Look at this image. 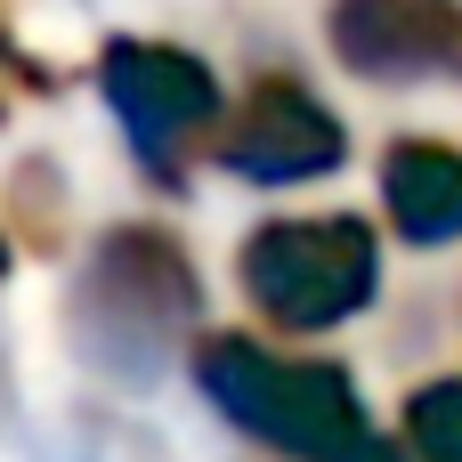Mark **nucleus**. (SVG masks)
Instances as JSON below:
<instances>
[{"instance_id":"nucleus-3","label":"nucleus","mask_w":462,"mask_h":462,"mask_svg":"<svg viewBox=\"0 0 462 462\" xmlns=\"http://www.w3.org/2000/svg\"><path fill=\"white\" fill-rule=\"evenodd\" d=\"M236 284L268 333L325 341L382 300V236L357 211L317 219H260L236 244Z\"/></svg>"},{"instance_id":"nucleus-6","label":"nucleus","mask_w":462,"mask_h":462,"mask_svg":"<svg viewBox=\"0 0 462 462\" xmlns=\"http://www.w3.org/2000/svg\"><path fill=\"white\" fill-rule=\"evenodd\" d=\"M325 41L341 73L382 89L462 81V0H333Z\"/></svg>"},{"instance_id":"nucleus-7","label":"nucleus","mask_w":462,"mask_h":462,"mask_svg":"<svg viewBox=\"0 0 462 462\" xmlns=\"http://www.w3.org/2000/svg\"><path fill=\"white\" fill-rule=\"evenodd\" d=\"M382 211H390V236L414 244V252L462 244V146L455 138H390Z\"/></svg>"},{"instance_id":"nucleus-1","label":"nucleus","mask_w":462,"mask_h":462,"mask_svg":"<svg viewBox=\"0 0 462 462\" xmlns=\"http://www.w3.org/2000/svg\"><path fill=\"white\" fill-rule=\"evenodd\" d=\"M195 325H203L195 252L154 219L106 227L65 284V341L114 390H154L171 365H187L203 341Z\"/></svg>"},{"instance_id":"nucleus-12","label":"nucleus","mask_w":462,"mask_h":462,"mask_svg":"<svg viewBox=\"0 0 462 462\" xmlns=\"http://www.w3.org/2000/svg\"><path fill=\"white\" fill-rule=\"evenodd\" d=\"M0 122H8V97H0Z\"/></svg>"},{"instance_id":"nucleus-2","label":"nucleus","mask_w":462,"mask_h":462,"mask_svg":"<svg viewBox=\"0 0 462 462\" xmlns=\"http://www.w3.org/2000/svg\"><path fill=\"white\" fill-rule=\"evenodd\" d=\"M187 374L236 439L276 462H349L374 439L365 390L341 357H284L252 333H203Z\"/></svg>"},{"instance_id":"nucleus-11","label":"nucleus","mask_w":462,"mask_h":462,"mask_svg":"<svg viewBox=\"0 0 462 462\" xmlns=\"http://www.w3.org/2000/svg\"><path fill=\"white\" fill-rule=\"evenodd\" d=\"M8 268H16V244H8V227H0V292H8Z\"/></svg>"},{"instance_id":"nucleus-5","label":"nucleus","mask_w":462,"mask_h":462,"mask_svg":"<svg viewBox=\"0 0 462 462\" xmlns=\"http://www.w3.org/2000/svg\"><path fill=\"white\" fill-rule=\"evenodd\" d=\"M211 162L244 187H309L349 162V130L300 73H260L244 89V106H227Z\"/></svg>"},{"instance_id":"nucleus-10","label":"nucleus","mask_w":462,"mask_h":462,"mask_svg":"<svg viewBox=\"0 0 462 462\" xmlns=\"http://www.w3.org/2000/svg\"><path fill=\"white\" fill-rule=\"evenodd\" d=\"M349 462H414V455H406V447H390V439H365Z\"/></svg>"},{"instance_id":"nucleus-9","label":"nucleus","mask_w":462,"mask_h":462,"mask_svg":"<svg viewBox=\"0 0 462 462\" xmlns=\"http://www.w3.org/2000/svg\"><path fill=\"white\" fill-rule=\"evenodd\" d=\"M0 73H8V81H24V89H49V65H41V57H24L8 24H0Z\"/></svg>"},{"instance_id":"nucleus-8","label":"nucleus","mask_w":462,"mask_h":462,"mask_svg":"<svg viewBox=\"0 0 462 462\" xmlns=\"http://www.w3.org/2000/svg\"><path fill=\"white\" fill-rule=\"evenodd\" d=\"M414 462H462V374H439L406 398V439Z\"/></svg>"},{"instance_id":"nucleus-4","label":"nucleus","mask_w":462,"mask_h":462,"mask_svg":"<svg viewBox=\"0 0 462 462\" xmlns=\"http://www.w3.org/2000/svg\"><path fill=\"white\" fill-rule=\"evenodd\" d=\"M97 97H106V114H114L130 162H138L162 195L187 187L195 146H211L219 122H227L219 73H211L195 49H179V41H138V32H114V41L97 49Z\"/></svg>"}]
</instances>
